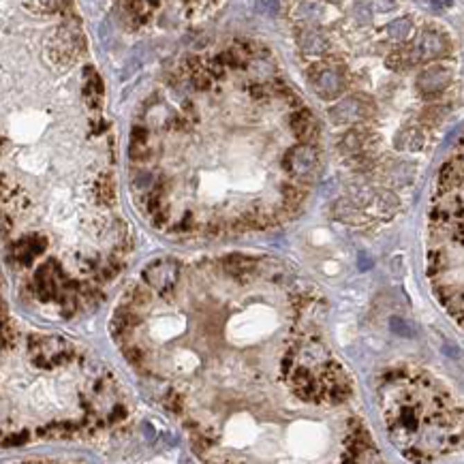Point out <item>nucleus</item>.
Masks as SVG:
<instances>
[{
    "mask_svg": "<svg viewBox=\"0 0 464 464\" xmlns=\"http://www.w3.org/2000/svg\"><path fill=\"white\" fill-rule=\"evenodd\" d=\"M383 411L389 432L415 462L449 452L460 436L452 398L422 375L404 371L383 377Z\"/></svg>",
    "mask_w": 464,
    "mask_h": 464,
    "instance_id": "nucleus-1",
    "label": "nucleus"
},
{
    "mask_svg": "<svg viewBox=\"0 0 464 464\" xmlns=\"http://www.w3.org/2000/svg\"><path fill=\"white\" fill-rule=\"evenodd\" d=\"M178 274V265L174 261H157L143 272V285L154 293H167L176 289Z\"/></svg>",
    "mask_w": 464,
    "mask_h": 464,
    "instance_id": "nucleus-2",
    "label": "nucleus"
},
{
    "mask_svg": "<svg viewBox=\"0 0 464 464\" xmlns=\"http://www.w3.org/2000/svg\"><path fill=\"white\" fill-rule=\"evenodd\" d=\"M314 165H316V150L312 145H300V148H293L287 154V169L298 176L308 174Z\"/></svg>",
    "mask_w": 464,
    "mask_h": 464,
    "instance_id": "nucleus-3",
    "label": "nucleus"
},
{
    "mask_svg": "<svg viewBox=\"0 0 464 464\" xmlns=\"http://www.w3.org/2000/svg\"><path fill=\"white\" fill-rule=\"evenodd\" d=\"M291 129L304 143H312L314 139H319V127H316L312 114L306 111V109L296 111L291 116Z\"/></svg>",
    "mask_w": 464,
    "mask_h": 464,
    "instance_id": "nucleus-4",
    "label": "nucleus"
},
{
    "mask_svg": "<svg viewBox=\"0 0 464 464\" xmlns=\"http://www.w3.org/2000/svg\"><path fill=\"white\" fill-rule=\"evenodd\" d=\"M19 464H60V462H52V460H28V462H19Z\"/></svg>",
    "mask_w": 464,
    "mask_h": 464,
    "instance_id": "nucleus-5",
    "label": "nucleus"
}]
</instances>
